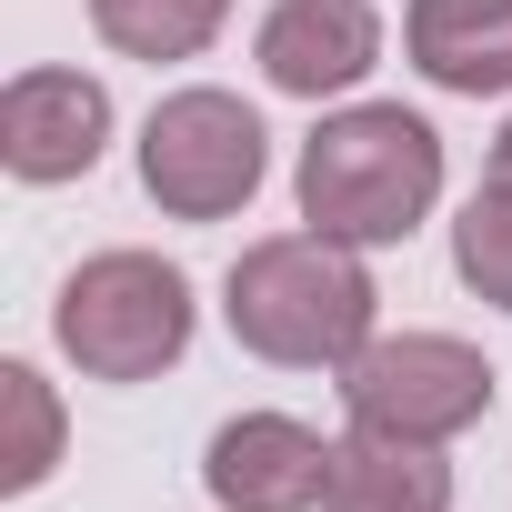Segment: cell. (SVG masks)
<instances>
[{
	"mask_svg": "<svg viewBox=\"0 0 512 512\" xmlns=\"http://www.w3.org/2000/svg\"><path fill=\"white\" fill-rule=\"evenodd\" d=\"M372 272H362V251L332 241V231H272V241H251L231 282H221V322L241 352H262L282 372H342L362 342H372Z\"/></svg>",
	"mask_w": 512,
	"mask_h": 512,
	"instance_id": "obj_1",
	"label": "cell"
},
{
	"mask_svg": "<svg viewBox=\"0 0 512 512\" xmlns=\"http://www.w3.org/2000/svg\"><path fill=\"white\" fill-rule=\"evenodd\" d=\"M292 191H302V221L352 241V251L412 241L422 211L442 201V131L422 111H402V101H352L302 141Z\"/></svg>",
	"mask_w": 512,
	"mask_h": 512,
	"instance_id": "obj_2",
	"label": "cell"
},
{
	"mask_svg": "<svg viewBox=\"0 0 512 512\" xmlns=\"http://www.w3.org/2000/svg\"><path fill=\"white\" fill-rule=\"evenodd\" d=\"M191 322V282L161 251H91L51 302V332L91 382H161L191 352Z\"/></svg>",
	"mask_w": 512,
	"mask_h": 512,
	"instance_id": "obj_3",
	"label": "cell"
},
{
	"mask_svg": "<svg viewBox=\"0 0 512 512\" xmlns=\"http://www.w3.org/2000/svg\"><path fill=\"white\" fill-rule=\"evenodd\" d=\"M272 171V131L241 91H171L141 121V191L171 221H231Z\"/></svg>",
	"mask_w": 512,
	"mask_h": 512,
	"instance_id": "obj_4",
	"label": "cell"
},
{
	"mask_svg": "<svg viewBox=\"0 0 512 512\" xmlns=\"http://www.w3.org/2000/svg\"><path fill=\"white\" fill-rule=\"evenodd\" d=\"M492 362L452 332H372L342 362V412L362 432H402V442H452L492 412Z\"/></svg>",
	"mask_w": 512,
	"mask_h": 512,
	"instance_id": "obj_5",
	"label": "cell"
},
{
	"mask_svg": "<svg viewBox=\"0 0 512 512\" xmlns=\"http://www.w3.org/2000/svg\"><path fill=\"white\" fill-rule=\"evenodd\" d=\"M201 492L221 512H312L332 492V442L292 412H231L201 452Z\"/></svg>",
	"mask_w": 512,
	"mask_h": 512,
	"instance_id": "obj_6",
	"label": "cell"
},
{
	"mask_svg": "<svg viewBox=\"0 0 512 512\" xmlns=\"http://www.w3.org/2000/svg\"><path fill=\"white\" fill-rule=\"evenodd\" d=\"M111 151V91L91 71H21L0 91V171L51 191V181H81L91 161Z\"/></svg>",
	"mask_w": 512,
	"mask_h": 512,
	"instance_id": "obj_7",
	"label": "cell"
},
{
	"mask_svg": "<svg viewBox=\"0 0 512 512\" xmlns=\"http://www.w3.org/2000/svg\"><path fill=\"white\" fill-rule=\"evenodd\" d=\"M382 61V11L372 0H272L262 11V81L292 101H332Z\"/></svg>",
	"mask_w": 512,
	"mask_h": 512,
	"instance_id": "obj_8",
	"label": "cell"
},
{
	"mask_svg": "<svg viewBox=\"0 0 512 512\" xmlns=\"http://www.w3.org/2000/svg\"><path fill=\"white\" fill-rule=\"evenodd\" d=\"M402 51L432 91H512V0H412L402 11Z\"/></svg>",
	"mask_w": 512,
	"mask_h": 512,
	"instance_id": "obj_9",
	"label": "cell"
},
{
	"mask_svg": "<svg viewBox=\"0 0 512 512\" xmlns=\"http://www.w3.org/2000/svg\"><path fill=\"white\" fill-rule=\"evenodd\" d=\"M322 512H452V462L442 442H402V432H342L332 442V492Z\"/></svg>",
	"mask_w": 512,
	"mask_h": 512,
	"instance_id": "obj_10",
	"label": "cell"
},
{
	"mask_svg": "<svg viewBox=\"0 0 512 512\" xmlns=\"http://www.w3.org/2000/svg\"><path fill=\"white\" fill-rule=\"evenodd\" d=\"M231 21V0H91V31L121 61H191Z\"/></svg>",
	"mask_w": 512,
	"mask_h": 512,
	"instance_id": "obj_11",
	"label": "cell"
},
{
	"mask_svg": "<svg viewBox=\"0 0 512 512\" xmlns=\"http://www.w3.org/2000/svg\"><path fill=\"white\" fill-rule=\"evenodd\" d=\"M0 402H11V452H0V492H41L61 462V402L31 362H0Z\"/></svg>",
	"mask_w": 512,
	"mask_h": 512,
	"instance_id": "obj_12",
	"label": "cell"
},
{
	"mask_svg": "<svg viewBox=\"0 0 512 512\" xmlns=\"http://www.w3.org/2000/svg\"><path fill=\"white\" fill-rule=\"evenodd\" d=\"M452 272H462L492 312H512V181H482V191L462 201V221H452Z\"/></svg>",
	"mask_w": 512,
	"mask_h": 512,
	"instance_id": "obj_13",
	"label": "cell"
},
{
	"mask_svg": "<svg viewBox=\"0 0 512 512\" xmlns=\"http://www.w3.org/2000/svg\"><path fill=\"white\" fill-rule=\"evenodd\" d=\"M492 181H512V121H502V141H492Z\"/></svg>",
	"mask_w": 512,
	"mask_h": 512,
	"instance_id": "obj_14",
	"label": "cell"
}]
</instances>
